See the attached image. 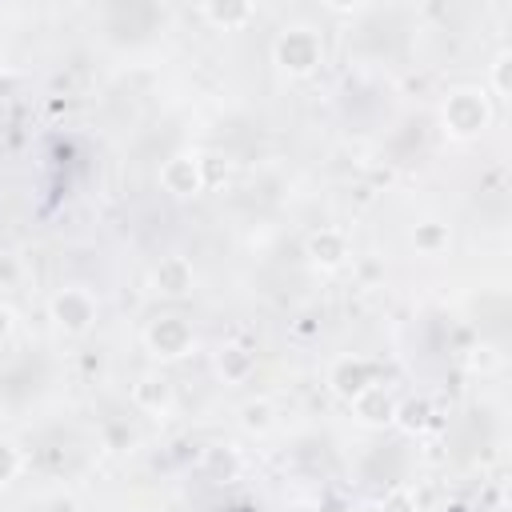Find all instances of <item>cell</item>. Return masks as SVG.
<instances>
[{"mask_svg":"<svg viewBox=\"0 0 512 512\" xmlns=\"http://www.w3.org/2000/svg\"><path fill=\"white\" fill-rule=\"evenodd\" d=\"M148 348L156 356H184L192 348V328L180 320V316H160L152 328H148Z\"/></svg>","mask_w":512,"mask_h":512,"instance_id":"3","label":"cell"},{"mask_svg":"<svg viewBox=\"0 0 512 512\" xmlns=\"http://www.w3.org/2000/svg\"><path fill=\"white\" fill-rule=\"evenodd\" d=\"M292 512H308V508H292Z\"/></svg>","mask_w":512,"mask_h":512,"instance_id":"22","label":"cell"},{"mask_svg":"<svg viewBox=\"0 0 512 512\" xmlns=\"http://www.w3.org/2000/svg\"><path fill=\"white\" fill-rule=\"evenodd\" d=\"M428 400H408L404 408H396V416H400V424L408 428V432H416V428H424L428 424Z\"/></svg>","mask_w":512,"mask_h":512,"instance_id":"13","label":"cell"},{"mask_svg":"<svg viewBox=\"0 0 512 512\" xmlns=\"http://www.w3.org/2000/svg\"><path fill=\"white\" fill-rule=\"evenodd\" d=\"M444 124H448V132H456V136L480 132V128L488 124V104H484V96H480V92H452L448 104H444Z\"/></svg>","mask_w":512,"mask_h":512,"instance_id":"2","label":"cell"},{"mask_svg":"<svg viewBox=\"0 0 512 512\" xmlns=\"http://www.w3.org/2000/svg\"><path fill=\"white\" fill-rule=\"evenodd\" d=\"M52 316H56L60 328H68V332H84V328L92 324V316H96V304H92L88 292L64 288V292L52 300Z\"/></svg>","mask_w":512,"mask_h":512,"instance_id":"5","label":"cell"},{"mask_svg":"<svg viewBox=\"0 0 512 512\" xmlns=\"http://www.w3.org/2000/svg\"><path fill=\"white\" fill-rule=\"evenodd\" d=\"M416 244L432 252V248L448 244V236H444V228H436V224H424V228H416Z\"/></svg>","mask_w":512,"mask_h":512,"instance_id":"16","label":"cell"},{"mask_svg":"<svg viewBox=\"0 0 512 512\" xmlns=\"http://www.w3.org/2000/svg\"><path fill=\"white\" fill-rule=\"evenodd\" d=\"M252 364H256V356H252L244 344H228V348H220V372H224L228 380H244V376L252 372Z\"/></svg>","mask_w":512,"mask_h":512,"instance_id":"10","label":"cell"},{"mask_svg":"<svg viewBox=\"0 0 512 512\" xmlns=\"http://www.w3.org/2000/svg\"><path fill=\"white\" fill-rule=\"evenodd\" d=\"M8 328H12V312H8V308H0V336H4Z\"/></svg>","mask_w":512,"mask_h":512,"instance_id":"19","label":"cell"},{"mask_svg":"<svg viewBox=\"0 0 512 512\" xmlns=\"http://www.w3.org/2000/svg\"><path fill=\"white\" fill-rule=\"evenodd\" d=\"M208 20H220V24H236V20H248L252 8L248 4H236V8H204Z\"/></svg>","mask_w":512,"mask_h":512,"instance_id":"14","label":"cell"},{"mask_svg":"<svg viewBox=\"0 0 512 512\" xmlns=\"http://www.w3.org/2000/svg\"><path fill=\"white\" fill-rule=\"evenodd\" d=\"M376 384V368L368 364V360H340L336 368H332V388L344 396V400H356L360 392H368Z\"/></svg>","mask_w":512,"mask_h":512,"instance_id":"6","label":"cell"},{"mask_svg":"<svg viewBox=\"0 0 512 512\" xmlns=\"http://www.w3.org/2000/svg\"><path fill=\"white\" fill-rule=\"evenodd\" d=\"M380 512H416V496L412 492H388Z\"/></svg>","mask_w":512,"mask_h":512,"instance_id":"15","label":"cell"},{"mask_svg":"<svg viewBox=\"0 0 512 512\" xmlns=\"http://www.w3.org/2000/svg\"><path fill=\"white\" fill-rule=\"evenodd\" d=\"M136 404H144L148 412L168 408V384H164V380H156V376H144V380L136 384Z\"/></svg>","mask_w":512,"mask_h":512,"instance_id":"11","label":"cell"},{"mask_svg":"<svg viewBox=\"0 0 512 512\" xmlns=\"http://www.w3.org/2000/svg\"><path fill=\"white\" fill-rule=\"evenodd\" d=\"M16 464H20V460H16V448L0 440V484H8V480L16 476Z\"/></svg>","mask_w":512,"mask_h":512,"instance_id":"17","label":"cell"},{"mask_svg":"<svg viewBox=\"0 0 512 512\" xmlns=\"http://www.w3.org/2000/svg\"><path fill=\"white\" fill-rule=\"evenodd\" d=\"M268 424H272V404H268V400L244 404V428H248V432H264Z\"/></svg>","mask_w":512,"mask_h":512,"instance_id":"12","label":"cell"},{"mask_svg":"<svg viewBox=\"0 0 512 512\" xmlns=\"http://www.w3.org/2000/svg\"><path fill=\"white\" fill-rule=\"evenodd\" d=\"M160 184L172 192V196H192L204 188V160H192V156H172L164 168H160Z\"/></svg>","mask_w":512,"mask_h":512,"instance_id":"4","label":"cell"},{"mask_svg":"<svg viewBox=\"0 0 512 512\" xmlns=\"http://www.w3.org/2000/svg\"><path fill=\"white\" fill-rule=\"evenodd\" d=\"M0 276H4V280L16 276V264H12V260H0Z\"/></svg>","mask_w":512,"mask_h":512,"instance_id":"20","label":"cell"},{"mask_svg":"<svg viewBox=\"0 0 512 512\" xmlns=\"http://www.w3.org/2000/svg\"><path fill=\"white\" fill-rule=\"evenodd\" d=\"M308 256H312V260H320V264H340V260L348 256V244H344V236H340V232L324 228V232H316V236L308 240Z\"/></svg>","mask_w":512,"mask_h":512,"instance_id":"9","label":"cell"},{"mask_svg":"<svg viewBox=\"0 0 512 512\" xmlns=\"http://www.w3.org/2000/svg\"><path fill=\"white\" fill-rule=\"evenodd\" d=\"M352 408H356V416L364 420V424H388V420H396V400L380 388V384H372L368 392H360L356 400H352Z\"/></svg>","mask_w":512,"mask_h":512,"instance_id":"7","label":"cell"},{"mask_svg":"<svg viewBox=\"0 0 512 512\" xmlns=\"http://www.w3.org/2000/svg\"><path fill=\"white\" fill-rule=\"evenodd\" d=\"M444 512H464V508H460V504H452V508H444Z\"/></svg>","mask_w":512,"mask_h":512,"instance_id":"21","label":"cell"},{"mask_svg":"<svg viewBox=\"0 0 512 512\" xmlns=\"http://www.w3.org/2000/svg\"><path fill=\"white\" fill-rule=\"evenodd\" d=\"M156 292H164V296H184L188 288H192V264L184 260V256H168V260H160V268H156Z\"/></svg>","mask_w":512,"mask_h":512,"instance_id":"8","label":"cell"},{"mask_svg":"<svg viewBox=\"0 0 512 512\" xmlns=\"http://www.w3.org/2000/svg\"><path fill=\"white\" fill-rule=\"evenodd\" d=\"M276 64L292 76H304L320 64V36L312 28H288L276 40Z\"/></svg>","mask_w":512,"mask_h":512,"instance_id":"1","label":"cell"},{"mask_svg":"<svg viewBox=\"0 0 512 512\" xmlns=\"http://www.w3.org/2000/svg\"><path fill=\"white\" fill-rule=\"evenodd\" d=\"M496 92H500V96H508V52L496 60Z\"/></svg>","mask_w":512,"mask_h":512,"instance_id":"18","label":"cell"}]
</instances>
